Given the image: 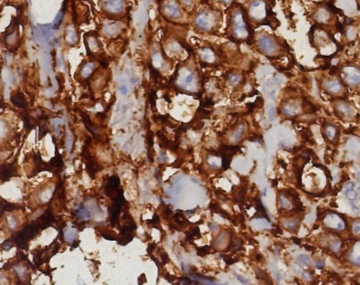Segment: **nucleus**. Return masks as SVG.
<instances>
[{"label":"nucleus","mask_w":360,"mask_h":285,"mask_svg":"<svg viewBox=\"0 0 360 285\" xmlns=\"http://www.w3.org/2000/svg\"><path fill=\"white\" fill-rule=\"evenodd\" d=\"M228 33L229 39L234 42H246L249 45L254 43V29L247 18L245 7L241 4H237L229 14Z\"/></svg>","instance_id":"1"},{"label":"nucleus","mask_w":360,"mask_h":285,"mask_svg":"<svg viewBox=\"0 0 360 285\" xmlns=\"http://www.w3.org/2000/svg\"><path fill=\"white\" fill-rule=\"evenodd\" d=\"M245 12L252 26H272L274 20L276 21L272 17V8L268 0H248Z\"/></svg>","instance_id":"2"},{"label":"nucleus","mask_w":360,"mask_h":285,"mask_svg":"<svg viewBox=\"0 0 360 285\" xmlns=\"http://www.w3.org/2000/svg\"><path fill=\"white\" fill-rule=\"evenodd\" d=\"M221 14L212 7L200 8L194 17V26L201 33H214L220 26Z\"/></svg>","instance_id":"3"},{"label":"nucleus","mask_w":360,"mask_h":285,"mask_svg":"<svg viewBox=\"0 0 360 285\" xmlns=\"http://www.w3.org/2000/svg\"><path fill=\"white\" fill-rule=\"evenodd\" d=\"M258 51L268 59H278L282 56L284 48L278 38L267 32H260L255 38Z\"/></svg>","instance_id":"4"},{"label":"nucleus","mask_w":360,"mask_h":285,"mask_svg":"<svg viewBox=\"0 0 360 285\" xmlns=\"http://www.w3.org/2000/svg\"><path fill=\"white\" fill-rule=\"evenodd\" d=\"M343 81L350 87L360 85V68L355 65H345L341 69Z\"/></svg>","instance_id":"5"},{"label":"nucleus","mask_w":360,"mask_h":285,"mask_svg":"<svg viewBox=\"0 0 360 285\" xmlns=\"http://www.w3.org/2000/svg\"><path fill=\"white\" fill-rule=\"evenodd\" d=\"M162 8H163V14L168 19L175 21L182 18L181 7L176 0H165L162 5Z\"/></svg>","instance_id":"6"},{"label":"nucleus","mask_w":360,"mask_h":285,"mask_svg":"<svg viewBox=\"0 0 360 285\" xmlns=\"http://www.w3.org/2000/svg\"><path fill=\"white\" fill-rule=\"evenodd\" d=\"M101 8L109 15H122L125 10V0H101Z\"/></svg>","instance_id":"7"},{"label":"nucleus","mask_w":360,"mask_h":285,"mask_svg":"<svg viewBox=\"0 0 360 285\" xmlns=\"http://www.w3.org/2000/svg\"><path fill=\"white\" fill-rule=\"evenodd\" d=\"M321 134L325 141L335 143V141L338 140V136H340V130H338V127L332 125V124H323Z\"/></svg>","instance_id":"8"},{"label":"nucleus","mask_w":360,"mask_h":285,"mask_svg":"<svg viewBox=\"0 0 360 285\" xmlns=\"http://www.w3.org/2000/svg\"><path fill=\"white\" fill-rule=\"evenodd\" d=\"M335 112L336 116H338L340 118H352L355 112L353 106L350 103H348L345 100H341L338 101V103L335 106Z\"/></svg>","instance_id":"9"},{"label":"nucleus","mask_w":360,"mask_h":285,"mask_svg":"<svg viewBox=\"0 0 360 285\" xmlns=\"http://www.w3.org/2000/svg\"><path fill=\"white\" fill-rule=\"evenodd\" d=\"M324 90L327 94L336 96V95H341L344 92L345 89V85L342 82V80L338 79H329L326 80L324 82Z\"/></svg>","instance_id":"10"},{"label":"nucleus","mask_w":360,"mask_h":285,"mask_svg":"<svg viewBox=\"0 0 360 285\" xmlns=\"http://www.w3.org/2000/svg\"><path fill=\"white\" fill-rule=\"evenodd\" d=\"M314 18L320 24H327V23L330 22L331 18H332V14H331L329 9H327V7H320L316 12Z\"/></svg>","instance_id":"11"},{"label":"nucleus","mask_w":360,"mask_h":285,"mask_svg":"<svg viewBox=\"0 0 360 285\" xmlns=\"http://www.w3.org/2000/svg\"><path fill=\"white\" fill-rule=\"evenodd\" d=\"M65 38H66V41L68 43H71L72 45H76L78 42V34H77V31L75 30L74 26L73 25H68L66 27V30H65Z\"/></svg>","instance_id":"12"},{"label":"nucleus","mask_w":360,"mask_h":285,"mask_svg":"<svg viewBox=\"0 0 360 285\" xmlns=\"http://www.w3.org/2000/svg\"><path fill=\"white\" fill-rule=\"evenodd\" d=\"M12 102L14 103V105H15L17 107L20 108H25L27 107V102L24 97V95L20 92H14L12 94Z\"/></svg>","instance_id":"13"},{"label":"nucleus","mask_w":360,"mask_h":285,"mask_svg":"<svg viewBox=\"0 0 360 285\" xmlns=\"http://www.w3.org/2000/svg\"><path fill=\"white\" fill-rule=\"evenodd\" d=\"M119 25L121 24H118V23H114V22L106 23L105 25H103V32L106 33L107 35L118 34V32L122 30V27Z\"/></svg>","instance_id":"14"},{"label":"nucleus","mask_w":360,"mask_h":285,"mask_svg":"<svg viewBox=\"0 0 360 285\" xmlns=\"http://www.w3.org/2000/svg\"><path fill=\"white\" fill-rule=\"evenodd\" d=\"M195 77L192 72L186 73V75L183 77V84H182V88L180 89V91H185V90L188 89L189 87H192L195 82Z\"/></svg>","instance_id":"15"},{"label":"nucleus","mask_w":360,"mask_h":285,"mask_svg":"<svg viewBox=\"0 0 360 285\" xmlns=\"http://www.w3.org/2000/svg\"><path fill=\"white\" fill-rule=\"evenodd\" d=\"M212 3L215 5H220V6H229L234 3L235 0H210Z\"/></svg>","instance_id":"16"},{"label":"nucleus","mask_w":360,"mask_h":285,"mask_svg":"<svg viewBox=\"0 0 360 285\" xmlns=\"http://www.w3.org/2000/svg\"><path fill=\"white\" fill-rule=\"evenodd\" d=\"M241 79H242L241 74H229L228 76V81L232 85H238L239 82H241Z\"/></svg>","instance_id":"17"},{"label":"nucleus","mask_w":360,"mask_h":285,"mask_svg":"<svg viewBox=\"0 0 360 285\" xmlns=\"http://www.w3.org/2000/svg\"><path fill=\"white\" fill-rule=\"evenodd\" d=\"M315 166V167H317V168H319V169H321V170H323L325 172V175H326V177H327V179L328 180H332V176H331V174H330V171L327 169V168L325 167V166H323V165H321V164H316V163H314V164H313Z\"/></svg>","instance_id":"18"},{"label":"nucleus","mask_w":360,"mask_h":285,"mask_svg":"<svg viewBox=\"0 0 360 285\" xmlns=\"http://www.w3.org/2000/svg\"><path fill=\"white\" fill-rule=\"evenodd\" d=\"M198 251V255L199 256H206L208 253L210 252V247L209 246H204V247H197Z\"/></svg>","instance_id":"19"},{"label":"nucleus","mask_w":360,"mask_h":285,"mask_svg":"<svg viewBox=\"0 0 360 285\" xmlns=\"http://www.w3.org/2000/svg\"><path fill=\"white\" fill-rule=\"evenodd\" d=\"M297 260L299 261V263H304V265L306 266H310L311 265V260H310V257L308 255H305V254H301L297 256Z\"/></svg>","instance_id":"20"},{"label":"nucleus","mask_w":360,"mask_h":285,"mask_svg":"<svg viewBox=\"0 0 360 285\" xmlns=\"http://www.w3.org/2000/svg\"><path fill=\"white\" fill-rule=\"evenodd\" d=\"M346 196H347V198H348L350 201H354V200H355V199L357 198V194H356V191H354V188H351V190H347V191H346Z\"/></svg>","instance_id":"21"},{"label":"nucleus","mask_w":360,"mask_h":285,"mask_svg":"<svg viewBox=\"0 0 360 285\" xmlns=\"http://www.w3.org/2000/svg\"><path fill=\"white\" fill-rule=\"evenodd\" d=\"M352 232L356 235L360 234V219L355 220V221L352 224Z\"/></svg>","instance_id":"22"},{"label":"nucleus","mask_w":360,"mask_h":285,"mask_svg":"<svg viewBox=\"0 0 360 285\" xmlns=\"http://www.w3.org/2000/svg\"><path fill=\"white\" fill-rule=\"evenodd\" d=\"M234 275L239 279V281L241 282V283H243V284H249V283H250V282H249L248 280H247L246 278H244L243 276H241V275H239V274H237L236 272H234Z\"/></svg>","instance_id":"23"},{"label":"nucleus","mask_w":360,"mask_h":285,"mask_svg":"<svg viewBox=\"0 0 360 285\" xmlns=\"http://www.w3.org/2000/svg\"><path fill=\"white\" fill-rule=\"evenodd\" d=\"M222 258L224 260H225V263H228V265H233V263H236V261H238V260H237V258H232L231 256H222Z\"/></svg>","instance_id":"24"},{"label":"nucleus","mask_w":360,"mask_h":285,"mask_svg":"<svg viewBox=\"0 0 360 285\" xmlns=\"http://www.w3.org/2000/svg\"><path fill=\"white\" fill-rule=\"evenodd\" d=\"M180 3L185 7H190L194 4V0H180Z\"/></svg>","instance_id":"25"},{"label":"nucleus","mask_w":360,"mask_h":285,"mask_svg":"<svg viewBox=\"0 0 360 285\" xmlns=\"http://www.w3.org/2000/svg\"><path fill=\"white\" fill-rule=\"evenodd\" d=\"M325 267V261L323 260H319L316 263V268L319 269V270H322V269H324Z\"/></svg>","instance_id":"26"},{"label":"nucleus","mask_w":360,"mask_h":285,"mask_svg":"<svg viewBox=\"0 0 360 285\" xmlns=\"http://www.w3.org/2000/svg\"><path fill=\"white\" fill-rule=\"evenodd\" d=\"M355 187V183L354 182H348L346 184V188L347 190H351V188H354Z\"/></svg>","instance_id":"27"},{"label":"nucleus","mask_w":360,"mask_h":285,"mask_svg":"<svg viewBox=\"0 0 360 285\" xmlns=\"http://www.w3.org/2000/svg\"><path fill=\"white\" fill-rule=\"evenodd\" d=\"M278 163H279V164H281V167H282L283 169H285V170L287 169V166H286V163L284 162V161H282V160H279V159H278Z\"/></svg>","instance_id":"28"},{"label":"nucleus","mask_w":360,"mask_h":285,"mask_svg":"<svg viewBox=\"0 0 360 285\" xmlns=\"http://www.w3.org/2000/svg\"><path fill=\"white\" fill-rule=\"evenodd\" d=\"M121 92L122 93V94H127V87L125 85H122V88H121Z\"/></svg>","instance_id":"29"},{"label":"nucleus","mask_w":360,"mask_h":285,"mask_svg":"<svg viewBox=\"0 0 360 285\" xmlns=\"http://www.w3.org/2000/svg\"><path fill=\"white\" fill-rule=\"evenodd\" d=\"M292 241H293L294 243H295V244H301V240L299 239H297V238H292Z\"/></svg>","instance_id":"30"},{"label":"nucleus","mask_w":360,"mask_h":285,"mask_svg":"<svg viewBox=\"0 0 360 285\" xmlns=\"http://www.w3.org/2000/svg\"><path fill=\"white\" fill-rule=\"evenodd\" d=\"M326 2H329V1H331V0H325Z\"/></svg>","instance_id":"31"}]
</instances>
